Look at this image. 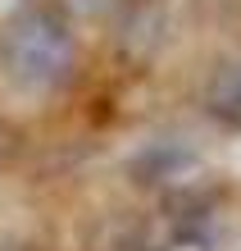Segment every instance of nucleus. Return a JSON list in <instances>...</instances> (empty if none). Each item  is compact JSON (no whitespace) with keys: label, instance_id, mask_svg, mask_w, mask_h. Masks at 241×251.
Masks as SVG:
<instances>
[{"label":"nucleus","instance_id":"2","mask_svg":"<svg viewBox=\"0 0 241 251\" xmlns=\"http://www.w3.org/2000/svg\"><path fill=\"white\" fill-rule=\"evenodd\" d=\"M205 110L214 114L223 128L241 132V60L214 69V78H209V87H205Z\"/></svg>","mask_w":241,"mask_h":251},{"label":"nucleus","instance_id":"3","mask_svg":"<svg viewBox=\"0 0 241 251\" xmlns=\"http://www.w3.org/2000/svg\"><path fill=\"white\" fill-rule=\"evenodd\" d=\"M182 160H187V151H177V146H150V151L137 160L132 169H146V178L141 183H155V178H169V174H177L182 169Z\"/></svg>","mask_w":241,"mask_h":251},{"label":"nucleus","instance_id":"4","mask_svg":"<svg viewBox=\"0 0 241 251\" xmlns=\"http://www.w3.org/2000/svg\"><path fill=\"white\" fill-rule=\"evenodd\" d=\"M68 9H78V14H96V9H105L110 0H64Z\"/></svg>","mask_w":241,"mask_h":251},{"label":"nucleus","instance_id":"1","mask_svg":"<svg viewBox=\"0 0 241 251\" xmlns=\"http://www.w3.org/2000/svg\"><path fill=\"white\" fill-rule=\"evenodd\" d=\"M0 69L19 92H55L78 69L73 27L55 9H23L0 27Z\"/></svg>","mask_w":241,"mask_h":251}]
</instances>
